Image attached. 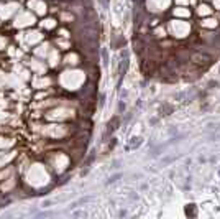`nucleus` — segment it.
<instances>
[{
  "mask_svg": "<svg viewBox=\"0 0 220 219\" xmlns=\"http://www.w3.org/2000/svg\"><path fill=\"white\" fill-rule=\"evenodd\" d=\"M102 56H104V64H107V63H108V56H107V50H105V48L102 50Z\"/></svg>",
  "mask_w": 220,
  "mask_h": 219,
  "instance_id": "f257e3e1",
  "label": "nucleus"
},
{
  "mask_svg": "<svg viewBox=\"0 0 220 219\" xmlns=\"http://www.w3.org/2000/svg\"><path fill=\"white\" fill-rule=\"evenodd\" d=\"M79 216H86V212L79 211V212H74V214H72V218H79Z\"/></svg>",
  "mask_w": 220,
  "mask_h": 219,
  "instance_id": "f03ea898",
  "label": "nucleus"
}]
</instances>
